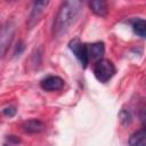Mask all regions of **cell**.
<instances>
[{
    "label": "cell",
    "mask_w": 146,
    "mask_h": 146,
    "mask_svg": "<svg viewBox=\"0 0 146 146\" xmlns=\"http://www.w3.org/2000/svg\"><path fill=\"white\" fill-rule=\"evenodd\" d=\"M81 8H82V2L78 0L63 2L54 21V29H52L54 35L59 36L63 33H65L78 18Z\"/></svg>",
    "instance_id": "1"
},
{
    "label": "cell",
    "mask_w": 146,
    "mask_h": 146,
    "mask_svg": "<svg viewBox=\"0 0 146 146\" xmlns=\"http://www.w3.org/2000/svg\"><path fill=\"white\" fill-rule=\"evenodd\" d=\"M115 72H116V68L110 59L102 58L95 64V67H94V74L96 79L102 83H105L110 79H112Z\"/></svg>",
    "instance_id": "2"
},
{
    "label": "cell",
    "mask_w": 146,
    "mask_h": 146,
    "mask_svg": "<svg viewBox=\"0 0 146 146\" xmlns=\"http://www.w3.org/2000/svg\"><path fill=\"white\" fill-rule=\"evenodd\" d=\"M14 35H15V24L11 21H7L0 27V58H2L7 54L13 42Z\"/></svg>",
    "instance_id": "3"
},
{
    "label": "cell",
    "mask_w": 146,
    "mask_h": 146,
    "mask_svg": "<svg viewBox=\"0 0 146 146\" xmlns=\"http://www.w3.org/2000/svg\"><path fill=\"white\" fill-rule=\"evenodd\" d=\"M68 48L71 49V51L75 55V57L80 60L81 65L83 67H87V65L89 64V55H88V44L86 43H81L80 40L78 38L73 39L70 41L68 43Z\"/></svg>",
    "instance_id": "4"
},
{
    "label": "cell",
    "mask_w": 146,
    "mask_h": 146,
    "mask_svg": "<svg viewBox=\"0 0 146 146\" xmlns=\"http://www.w3.org/2000/svg\"><path fill=\"white\" fill-rule=\"evenodd\" d=\"M48 5H49V1H35V2H33L32 10H31V14H30V16L27 18V23H26L29 30L33 29L39 23V21L41 19V16L44 13Z\"/></svg>",
    "instance_id": "5"
},
{
    "label": "cell",
    "mask_w": 146,
    "mask_h": 146,
    "mask_svg": "<svg viewBox=\"0 0 146 146\" xmlns=\"http://www.w3.org/2000/svg\"><path fill=\"white\" fill-rule=\"evenodd\" d=\"M65 84V81L57 76V75H50V76H47L44 78L41 82H40V86L43 90L46 91H57V90H60Z\"/></svg>",
    "instance_id": "6"
},
{
    "label": "cell",
    "mask_w": 146,
    "mask_h": 146,
    "mask_svg": "<svg viewBox=\"0 0 146 146\" xmlns=\"http://www.w3.org/2000/svg\"><path fill=\"white\" fill-rule=\"evenodd\" d=\"M44 128H46L44 123L36 119H31L23 123V130L27 133H38L43 131Z\"/></svg>",
    "instance_id": "7"
},
{
    "label": "cell",
    "mask_w": 146,
    "mask_h": 146,
    "mask_svg": "<svg viewBox=\"0 0 146 146\" xmlns=\"http://www.w3.org/2000/svg\"><path fill=\"white\" fill-rule=\"evenodd\" d=\"M105 52V47L103 42H94L91 44H88V55L89 59H96L97 62L102 59L103 55Z\"/></svg>",
    "instance_id": "8"
},
{
    "label": "cell",
    "mask_w": 146,
    "mask_h": 146,
    "mask_svg": "<svg viewBox=\"0 0 146 146\" xmlns=\"http://www.w3.org/2000/svg\"><path fill=\"white\" fill-rule=\"evenodd\" d=\"M89 7L94 14L100 17H105L107 15V3L103 0H95L89 2Z\"/></svg>",
    "instance_id": "9"
},
{
    "label": "cell",
    "mask_w": 146,
    "mask_h": 146,
    "mask_svg": "<svg viewBox=\"0 0 146 146\" xmlns=\"http://www.w3.org/2000/svg\"><path fill=\"white\" fill-rule=\"evenodd\" d=\"M130 146H146V133L145 129H140L133 132L129 138Z\"/></svg>",
    "instance_id": "10"
},
{
    "label": "cell",
    "mask_w": 146,
    "mask_h": 146,
    "mask_svg": "<svg viewBox=\"0 0 146 146\" xmlns=\"http://www.w3.org/2000/svg\"><path fill=\"white\" fill-rule=\"evenodd\" d=\"M132 29L137 35L145 38V35H146V22H145V19H143V18L135 19L132 22Z\"/></svg>",
    "instance_id": "11"
},
{
    "label": "cell",
    "mask_w": 146,
    "mask_h": 146,
    "mask_svg": "<svg viewBox=\"0 0 146 146\" xmlns=\"http://www.w3.org/2000/svg\"><path fill=\"white\" fill-rule=\"evenodd\" d=\"M119 117H120V120H121V122H122L123 124H128V123L131 122L132 115H131L130 111H128V110H122V111L120 112V114H119Z\"/></svg>",
    "instance_id": "12"
},
{
    "label": "cell",
    "mask_w": 146,
    "mask_h": 146,
    "mask_svg": "<svg viewBox=\"0 0 146 146\" xmlns=\"http://www.w3.org/2000/svg\"><path fill=\"white\" fill-rule=\"evenodd\" d=\"M2 113H3L6 116L11 117V116H14V115L16 114V107H14V106H7V107H5V108L2 110Z\"/></svg>",
    "instance_id": "13"
},
{
    "label": "cell",
    "mask_w": 146,
    "mask_h": 146,
    "mask_svg": "<svg viewBox=\"0 0 146 146\" xmlns=\"http://www.w3.org/2000/svg\"><path fill=\"white\" fill-rule=\"evenodd\" d=\"M23 50H24V43H23L22 41H19V42L17 43V46H16V49H15V55H16V56H17V55H21Z\"/></svg>",
    "instance_id": "14"
}]
</instances>
